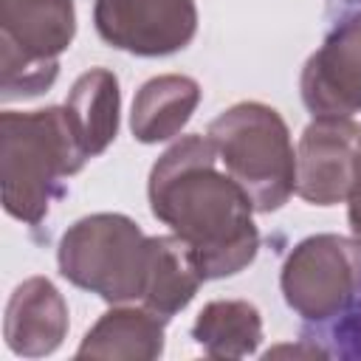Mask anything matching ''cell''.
<instances>
[{
	"label": "cell",
	"instance_id": "cell-1",
	"mask_svg": "<svg viewBox=\"0 0 361 361\" xmlns=\"http://www.w3.org/2000/svg\"><path fill=\"white\" fill-rule=\"evenodd\" d=\"M149 212L197 257L206 279L234 276L259 251L254 203L220 169L209 135H180L149 169Z\"/></svg>",
	"mask_w": 361,
	"mask_h": 361
},
{
	"label": "cell",
	"instance_id": "cell-2",
	"mask_svg": "<svg viewBox=\"0 0 361 361\" xmlns=\"http://www.w3.org/2000/svg\"><path fill=\"white\" fill-rule=\"evenodd\" d=\"M90 158L65 107L3 110L0 116V197L6 214L37 226L62 195V183Z\"/></svg>",
	"mask_w": 361,
	"mask_h": 361
},
{
	"label": "cell",
	"instance_id": "cell-3",
	"mask_svg": "<svg viewBox=\"0 0 361 361\" xmlns=\"http://www.w3.org/2000/svg\"><path fill=\"white\" fill-rule=\"evenodd\" d=\"M206 135L257 212H276L296 192V147L276 107L237 102L209 121Z\"/></svg>",
	"mask_w": 361,
	"mask_h": 361
},
{
	"label": "cell",
	"instance_id": "cell-4",
	"mask_svg": "<svg viewBox=\"0 0 361 361\" xmlns=\"http://www.w3.org/2000/svg\"><path fill=\"white\" fill-rule=\"evenodd\" d=\"M149 234L121 212H96L65 228L56 245L59 274L107 305L141 302L147 285Z\"/></svg>",
	"mask_w": 361,
	"mask_h": 361
},
{
	"label": "cell",
	"instance_id": "cell-5",
	"mask_svg": "<svg viewBox=\"0 0 361 361\" xmlns=\"http://www.w3.org/2000/svg\"><path fill=\"white\" fill-rule=\"evenodd\" d=\"M76 37L73 0H0V96L31 99L59 76Z\"/></svg>",
	"mask_w": 361,
	"mask_h": 361
},
{
	"label": "cell",
	"instance_id": "cell-6",
	"mask_svg": "<svg viewBox=\"0 0 361 361\" xmlns=\"http://www.w3.org/2000/svg\"><path fill=\"white\" fill-rule=\"evenodd\" d=\"M285 305L305 322H327L350 307L361 288V245L341 234H310L282 262Z\"/></svg>",
	"mask_w": 361,
	"mask_h": 361
},
{
	"label": "cell",
	"instance_id": "cell-7",
	"mask_svg": "<svg viewBox=\"0 0 361 361\" xmlns=\"http://www.w3.org/2000/svg\"><path fill=\"white\" fill-rule=\"evenodd\" d=\"M96 34L116 51L135 56H169L197 34L195 0H96Z\"/></svg>",
	"mask_w": 361,
	"mask_h": 361
},
{
	"label": "cell",
	"instance_id": "cell-8",
	"mask_svg": "<svg viewBox=\"0 0 361 361\" xmlns=\"http://www.w3.org/2000/svg\"><path fill=\"white\" fill-rule=\"evenodd\" d=\"M361 172V124L313 116L296 144V192L310 206L347 203Z\"/></svg>",
	"mask_w": 361,
	"mask_h": 361
},
{
	"label": "cell",
	"instance_id": "cell-9",
	"mask_svg": "<svg viewBox=\"0 0 361 361\" xmlns=\"http://www.w3.org/2000/svg\"><path fill=\"white\" fill-rule=\"evenodd\" d=\"M299 93L313 116L361 113V11L344 17L302 68Z\"/></svg>",
	"mask_w": 361,
	"mask_h": 361
},
{
	"label": "cell",
	"instance_id": "cell-10",
	"mask_svg": "<svg viewBox=\"0 0 361 361\" xmlns=\"http://www.w3.org/2000/svg\"><path fill=\"white\" fill-rule=\"evenodd\" d=\"M68 302L48 276H28L11 290L3 319V338L14 355L45 358L56 353L68 336Z\"/></svg>",
	"mask_w": 361,
	"mask_h": 361
},
{
	"label": "cell",
	"instance_id": "cell-11",
	"mask_svg": "<svg viewBox=\"0 0 361 361\" xmlns=\"http://www.w3.org/2000/svg\"><path fill=\"white\" fill-rule=\"evenodd\" d=\"M164 324L141 302L113 305L85 333L76 358H113V361H152L164 353Z\"/></svg>",
	"mask_w": 361,
	"mask_h": 361
},
{
	"label": "cell",
	"instance_id": "cell-12",
	"mask_svg": "<svg viewBox=\"0 0 361 361\" xmlns=\"http://www.w3.org/2000/svg\"><path fill=\"white\" fill-rule=\"evenodd\" d=\"M200 104V85L186 73H161L147 79L133 99L130 133L138 144L172 141L183 133Z\"/></svg>",
	"mask_w": 361,
	"mask_h": 361
},
{
	"label": "cell",
	"instance_id": "cell-13",
	"mask_svg": "<svg viewBox=\"0 0 361 361\" xmlns=\"http://www.w3.org/2000/svg\"><path fill=\"white\" fill-rule=\"evenodd\" d=\"M203 282L206 276L195 251L178 234L169 231L149 237V262L141 305L169 322L195 299Z\"/></svg>",
	"mask_w": 361,
	"mask_h": 361
},
{
	"label": "cell",
	"instance_id": "cell-14",
	"mask_svg": "<svg viewBox=\"0 0 361 361\" xmlns=\"http://www.w3.org/2000/svg\"><path fill=\"white\" fill-rule=\"evenodd\" d=\"M62 107L87 158L102 155L116 141L118 116H121V90L113 71L90 68L82 76H76Z\"/></svg>",
	"mask_w": 361,
	"mask_h": 361
},
{
	"label": "cell",
	"instance_id": "cell-15",
	"mask_svg": "<svg viewBox=\"0 0 361 361\" xmlns=\"http://www.w3.org/2000/svg\"><path fill=\"white\" fill-rule=\"evenodd\" d=\"M192 338L209 358H245L262 341V316L248 299H214L197 313Z\"/></svg>",
	"mask_w": 361,
	"mask_h": 361
},
{
	"label": "cell",
	"instance_id": "cell-16",
	"mask_svg": "<svg viewBox=\"0 0 361 361\" xmlns=\"http://www.w3.org/2000/svg\"><path fill=\"white\" fill-rule=\"evenodd\" d=\"M347 223H350V231H353V240L361 245V172L355 178V186L347 197Z\"/></svg>",
	"mask_w": 361,
	"mask_h": 361
}]
</instances>
